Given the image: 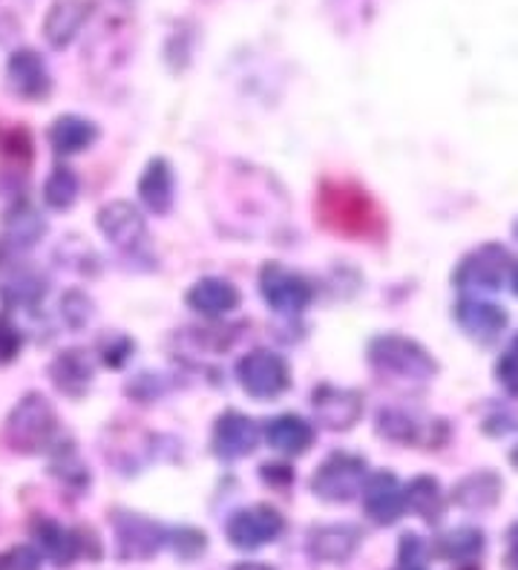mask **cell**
<instances>
[{
    "instance_id": "1",
    "label": "cell",
    "mask_w": 518,
    "mask_h": 570,
    "mask_svg": "<svg viewBox=\"0 0 518 570\" xmlns=\"http://www.w3.org/2000/svg\"><path fill=\"white\" fill-rule=\"evenodd\" d=\"M7 444L21 455H41L49 452L58 441V412L41 392L27 395L12 406L3 424Z\"/></svg>"
},
{
    "instance_id": "2",
    "label": "cell",
    "mask_w": 518,
    "mask_h": 570,
    "mask_svg": "<svg viewBox=\"0 0 518 570\" xmlns=\"http://www.w3.org/2000/svg\"><path fill=\"white\" fill-rule=\"evenodd\" d=\"M369 363L380 372L412 377V381H429L438 372L436 357L421 343L409 341L403 334H378L369 343Z\"/></svg>"
},
{
    "instance_id": "3",
    "label": "cell",
    "mask_w": 518,
    "mask_h": 570,
    "mask_svg": "<svg viewBox=\"0 0 518 570\" xmlns=\"http://www.w3.org/2000/svg\"><path fill=\"white\" fill-rule=\"evenodd\" d=\"M363 484H366V459L354 452H332L317 466V473L311 475L314 495L334 504L352 501L354 495L363 493Z\"/></svg>"
},
{
    "instance_id": "4",
    "label": "cell",
    "mask_w": 518,
    "mask_h": 570,
    "mask_svg": "<svg viewBox=\"0 0 518 570\" xmlns=\"http://www.w3.org/2000/svg\"><path fill=\"white\" fill-rule=\"evenodd\" d=\"M320 214H323V223L332 225L334 230H343V234H354V237H366L378 230V214H374L372 203L363 190L352 188H325L323 199H320Z\"/></svg>"
},
{
    "instance_id": "5",
    "label": "cell",
    "mask_w": 518,
    "mask_h": 570,
    "mask_svg": "<svg viewBox=\"0 0 518 570\" xmlns=\"http://www.w3.org/2000/svg\"><path fill=\"white\" fill-rule=\"evenodd\" d=\"M236 381L242 392H248L256 401H274L291 386V368L283 355L271 348H256L236 363Z\"/></svg>"
},
{
    "instance_id": "6",
    "label": "cell",
    "mask_w": 518,
    "mask_h": 570,
    "mask_svg": "<svg viewBox=\"0 0 518 570\" xmlns=\"http://www.w3.org/2000/svg\"><path fill=\"white\" fill-rule=\"evenodd\" d=\"M507 274H512L510 254L496 243H487L458 263L452 283L461 292H498L505 285Z\"/></svg>"
},
{
    "instance_id": "7",
    "label": "cell",
    "mask_w": 518,
    "mask_h": 570,
    "mask_svg": "<svg viewBox=\"0 0 518 570\" xmlns=\"http://www.w3.org/2000/svg\"><path fill=\"white\" fill-rule=\"evenodd\" d=\"M260 294H263V299L274 312L300 314L309 308L314 288L297 272H291V268L280 263H268L260 272Z\"/></svg>"
},
{
    "instance_id": "8",
    "label": "cell",
    "mask_w": 518,
    "mask_h": 570,
    "mask_svg": "<svg viewBox=\"0 0 518 570\" xmlns=\"http://www.w3.org/2000/svg\"><path fill=\"white\" fill-rule=\"evenodd\" d=\"M285 530V519L268 504H254V508L236 510L225 524L231 544L240 550H260L265 544L276 542Z\"/></svg>"
},
{
    "instance_id": "9",
    "label": "cell",
    "mask_w": 518,
    "mask_h": 570,
    "mask_svg": "<svg viewBox=\"0 0 518 570\" xmlns=\"http://www.w3.org/2000/svg\"><path fill=\"white\" fill-rule=\"evenodd\" d=\"M7 87L23 101H43L52 92L47 61L35 49H14L7 61Z\"/></svg>"
},
{
    "instance_id": "10",
    "label": "cell",
    "mask_w": 518,
    "mask_h": 570,
    "mask_svg": "<svg viewBox=\"0 0 518 570\" xmlns=\"http://www.w3.org/2000/svg\"><path fill=\"white\" fill-rule=\"evenodd\" d=\"M311 406H314L320 424L329 426V430H352L363 415V395L323 383L311 392Z\"/></svg>"
},
{
    "instance_id": "11",
    "label": "cell",
    "mask_w": 518,
    "mask_h": 570,
    "mask_svg": "<svg viewBox=\"0 0 518 570\" xmlns=\"http://www.w3.org/2000/svg\"><path fill=\"white\" fill-rule=\"evenodd\" d=\"M363 508L374 524H394L407 513V490L401 488L398 475L380 470L369 475L363 484Z\"/></svg>"
},
{
    "instance_id": "12",
    "label": "cell",
    "mask_w": 518,
    "mask_h": 570,
    "mask_svg": "<svg viewBox=\"0 0 518 570\" xmlns=\"http://www.w3.org/2000/svg\"><path fill=\"white\" fill-rule=\"evenodd\" d=\"M96 225L104 234V239L121 250L136 248L147 234L141 210L130 203H121V199H118V203L104 205V208L96 214Z\"/></svg>"
},
{
    "instance_id": "13",
    "label": "cell",
    "mask_w": 518,
    "mask_h": 570,
    "mask_svg": "<svg viewBox=\"0 0 518 570\" xmlns=\"http://www.w3.org/2000/svg\"><path fill=\"white\" fill-rule=\"evenodd\" d=\"M260 444V426L242 412H225L214 426V452L219 459H245Z\"/></svg>"
},
{
    "instance_id": "14",
    "label": "cell",
    "mask_w": 518,
    "mask_h": 570,
    "mask_svg": "<svg viewBox=\"0 0 518 570\" xmlns=\"http://www.w3.org/2000/svg\"><path fill=\"white\" fill-rule=\"evenodd\" d=\"M92 377H96V366H92L90 355L84 348H63L52 357L49 363V381L61 395L67 397H84L87 390L92 386Z\"/></svg>"
},
{
    "instance_id": "15",
    "label": "cell",
    "mask_w": 518,
    "mask_h": 570,
    "mask_svg": "<svg viewBox=\"0 0 518 570\" xmlns=\"http://www.w3.org/2000/svg\"><path fill=\"white\" fill-rule=\"evenodd\" d=\"M116 542L121 559H147L162 544V528L138 513L116 515Z\"/></svg>"
},
{
    "instance_id": "16",
    "label": "cell",
    "mask_w": 518,
    "mask_h": 570,
    "mask_svg": "<svg viewBox=\"0 0 518 570\" xmlns=\"http://www.w3.org/2000/svg\"><path fill=\"white\" fill-rule=\"evenodd\" d=\"M456 323L463 332L476 337L481 343L496 341L498 334L507 328V312L496 303H487V299L478 297H463L456 303Z\"/></svg>"
},
{
    "instance_id": "17",
    "label": "cell",
    "mask_w": 518,
    "mask_h": 570,
    "mask_svg": "<svg viewBox=\"0 0 518 570\" xmlns=\"http://www.w3.org/2000/svg\"><path fill=\"white\" fill-rule=\"evenodd\" d=\"M32 535L43 557L52 564H58V568H67V564H72L84 553L81 533L72 528H63L56 519H35Z\"/></svg>"
},
{
    "instance_id": "18",
    "label": "cell",
    "mask_w": 518,
    "mask_h": 570,
    "mask_svg": "<svg viewBox=\"0 0 518 570\" xmlns=\"http://www.w3.org/2000/svg\"><path fill=\"white\" fill-rule=\"evenodd\" d=\"M90 0H56L43 18V38L52 49H63L76 41L81 27L90 18Z\"/></svg>"
},
{
    "instance_id": "19",
    "label": "cell",
    "mask_w": 518,
    "mask_h": 570,
    "mask_svg": "<svg viewBox=\"0 0 518 570\" xmlns=\"http://www.w3.org/2000/svg\"><path fill=\"white\" fill-rule=\"evenodd\" d=\"M185 303L194 312L205 314V317H222V314H231L240 306V292L228 279L202 277L199 283L190 285V292L185 294Z\"/></svg>"
},
{
    "instance_id": "20",
    "label": "cell",
    "mask_w": 518,
    "mask_h": 570,
    "mask_svg": "<svg viewBox=\"0 0 518 570\" xmlns=\"http://www.w3.org/2000/svg\"><path fill=\"white\" fill-rule=\"evenodd\" d=\"M49 145L52 150L61 156H76L87 147H92L98 141V125L84 116H76V112H67V116H58L52 121L47 132Z\"/></svg>"
},
{
    "instance_id": "21",
    "label": "cell",
    "mask_w": 518,
    "mask_h": 570,
    "mask_svg": "<svg viewBox=\"0 0 518 570\" xmlns=\"http://www.w3.org/2000/svg\"><path fill=\"white\" fill-rule=\"evenodd\" d=\"M265 441L283 455H303L314 444V426L300 415H276L265 424Z\"/></svg>"
},
{
    "instance_id": "22",
    "label": "cell",
    "mask_w": 518,
    "mask_h": 570,
    "mask_svg": "<svg viewBox=\"0 0 518 570\" xmlns=\"http://www.w3.org/2000/svg\"><path fill=\"white\" fill-rule=\"evenodd\" d=\"M173 190H176V181H173L170 161L162 156L147 161L145 174L138 179V199L145 203V208L153 214H167L173 208Z\"/></svg>"
},
{
    "instance_id": "23",
    "label": "cell",
    "mask_w": 518,
    "mask_h": 570,
    "mask_svg": "<svg viewBox=\"0 0 518 570\" xmlns=\"http://www.w3.org/2000/svg\"><path fill=\"white\" fill-rule=\"evenodd\" d=\"M358 530L349 524H329V528L311 530L309 553L320 562H345L358 548Z\"/></svg>"
},
{
    "instance_id": "24",
    "label": "cell",
    "mask_w": 518,
    "mask_h": 570,
    "mask_svg": "<svg viewBox=\"0 0 518 570\" xmlns=\"http://www.w3.org/2000/svg\"><path fill=\"white\" fill-rule=\"evenodd\" d=\"M47 234V223L41 219V214L27 203H18L3 214V237L9 239L18 248H29L38 239Z\"/></svg>"
},
{
    "instance_id": "25",
    "label": "cell",
    "mask_w": 518,
    "mask_h": 570,
    "mask_svg": "<svg viewBox=\"0 0 518 570\" xmlns=\"http://www.w3.org/2000/svg\"><path fill=\"white\" fill-rule=\"evenodd\" d=\"M501 495V479L490 470H481V473L467 475L463 481H458L456 490H452V499L467 510H487L492 508Z\"/></svg>"
},
{
    "instance_id": "26",
    "label": "cell",
    "mask_w": 518,
    "mask_h": 570,
    "mask_svg": "<svg viewBox=\"0 0 518 570\" xmlns=\"http://www.w3.org/2000/svg\"><path fill=\"white\" fill-rule=\"evenodd\" d=\"M407 504L414 515H421L427 522H438L443 515V493L432 475H418L409 481Z\"/></svg>"
},
{
    "instance_id": "27",
    "label": "cell",
    "mask_w": 518,
    "mask_h": 570,
    "mask_svg": "<svg viewBox=\"0 0 518 570\" xmlns=\"http://www.w3.org/2000/svg\"><path fill=\"white\" fill-rule=\"evenodd\" d=\"M436 550L449 562H472L483 553V533L476 528L449 530L438 539Z\"/></svg>"
},
{
    "instance_id": "28",
    "label": "cell",
    "mask_w": 518,
    "mask_h": 570,
    "mask_svg": "<svg viewBox=\"0 0 518 570\" xmlns=\"http://www.w3.org/2000/svg\"><path fill=\"white\" fill-rule=\"evenodd\" d=\"M78 190H81V185H78L76 170L67 165H58L52 167V174H49L47 181H43L41 196H43V203H47V208L69 210L72 205H76Z\"/></svg>"
},
{
    "instance_id": "29",
    "label": "cell",
    "mask_w": 518,
    "mask_h": 570,
    "mask_svg": "<svg viewBox=\"0 0 518 570\" xmlns=\"http://www.w3.org/2000/svg\"><path fill=\"white\" fill-rule=\"evenodd\" d=\"M378 432L389 441L409 444V441H418V421H414L409 412L380 410L378 412Z\"/></svg>"
},
{
    "instance_id": "30",
    "label": "cell",
    "mask_w": 518,
    "mask_h": 570,
    "mask_svg": "<svg viewBox=\"0 0 518 570\" xmlns=\"http://www.w3.org/2000/svg\"><path fill=\"white\" fill-rule=\"evenodd\" d=\"M61 317L69 328L90 326V321L96 317V303H92L90 294L72 288L61 297Z\"/></svg>"
},
{
    "instance_id": "31",
    "label": "cell",
    "mask_w": 518,
    "mask_h": 570,
    "mask_svg": "<svg viewBox=\"0 0 518 570\" xmlns=\"http://www.w3.org/2000/svg\"><path fill=\"white\" fill-rule=\"evenodd\" d=\"M429 548L418 533H403L398 544V568L394 570H427Z\"/></svg>"
},
{
    "instance_id": "32",
    "label": "cell",
    "mask_w": 518,
    "mask_h": 570,
    "mask_svg": "<svg viewBox=\"0 0 518 570\" xmlns=\"http://www.w3.org/2000/svg\"><path fill=\"white\" fill-rule=\"evenodd\" d=\"M133 348H136V343H133L130 337L121 332H113L98 341V355H101L104 366H110V368L125 366V363L130 361Z\"/></svg>"
},
{
    "instance_id": "33",
    "label": "cell",
    "mask_w": 518,
    "mask_h": 570,
    "mask_svg": "<svg viewBox=\"0 0 518 570\" xmlns=\"http://www.w3.org/2000/svg\"><path fill=\"white\" fill-rule=\"evenodd\" d=\"M496 377L505 386L507 395L518 397V337L505 348V355L498 357Z\"/></svg>"
},
{
    "instance_id": "34",
    "label": "cell",
    "mask_w": 518,
    "mask_h": 570,
    "mask_svg": "<svg viewBox=\"0 0 518 570\" xmlns=\"http://www.w3.org/2000/svg\"><path fill=\"white\" fill-rule=\"evenodd\" d=\"M0 570H41V553L29 544H14L0 553Z\"/></svg>"
},
{
    "instance_id": "35",
    "label": "cell",
    "mask_w": 518,
    "mask_h": 570,
    "mask_svg": "<svg viewBox=\"0 0 518 570\" xmlns=\"http://www.w3.org/2000/svg\"><path fill=\"white\" fill-rule=\"evenodd\" d=\"M21 348H23L21 328L14 326L9 317L0 314V363H12L14 357L21 355Z\"/></svg>"
},
{
    "instance_id": "36",
    "label": "cell",
    "mask_w": 518,
    "mask_h": 570,
    "mask_svg": "<svg viewBox=\"0 0 518 570\" xmlns=\"http://www.w3.org/2000/svg\"><path fill=\"white\" fill-rule=\"evenodd\" d=\"M507 568L518 570V524H512L510 533H507Z\"/></svg>"
},
{
    "instance_id": "37",
    "label": "cell",
    "mask_w": 518,
    "mask_h": 570,
    "mask_svg": "<svg viewBox=\"0 0 518 570\" xmlns=\"http://www.w3.org/2000/svg\"><path fill=\"white\" fill-rule=\"evenodd\" d=\"M263 479L268 481V484H285V481H291V470H289V466L265 464L263 466Z\"/></svg>"
},
{
    "instance_id": "38",
    "label": "cell",
    "mask_w": 518,
    "mask_h": 570,
    "mask_svg": "<svg viewBox=\"0 0 518 570\" xmlns=\"http://www.w3.org/2000/svg\"><path fill=\"white\" fill-rule=\"evenodd\" d=\"M234 570H274L271 564H263V562H240L234 564Z\"/></svg>"
},
{
    "instance_id": "39",
    "label": "cell",
    "mask_w": 518,
    "mask_h": 570,
    "mask_svg": "<svg viewBox=\"0 0 518 570\" xmlns=\"http://www.w3.org/2000/svg\"><path fill=\"white\" fill-rule=\"evenodd\" d=\"M510 277H512V292H516V297H518V263L512 265V274H510Z\"/></svg>"
},
{
    "instance_id": "40",
    "label": "cell",
    "mask_w": 518,
    "mask_h": 570,
    "mask_svg": "<svg viewBox=\"0 0 518 570\" xmlns=\"http://www.w3.org/2000/svg\"><path fill=\"white\" fill-rule=\"evenodd\" d=\"M510 461H512V466H516V470H518V446H516V450H512Z\"/></svg>"
},
{
    "instance_id": "41",
    "label": "cell",
    "mask_w": 518,
    "mask_h": 570,
    "mask_svg": "<svg viewBox=\"0 0 518 570\" xmlns=\"http://www.w3.org/2000/svg\"><path fill=\"white\" fill-rule=\"evenodd\" d=\"M512 230H516V237H518V223H516V228H512Z\"/></svg>"
},
{
    "instance_id": "42",
    "label": "cell",
    "mask_w": 518,
    "mask_h": 570,
    "mask_svg": "<svg viewBox=\"0 0 518 570\" xmlns=\"http://www.w3.org/2000/svg\"><path fill=\"white\" fill-rule=\"evenodd\" d=\"M461 570H476V568H461Z\"/></svg>"
}]
</instances>
